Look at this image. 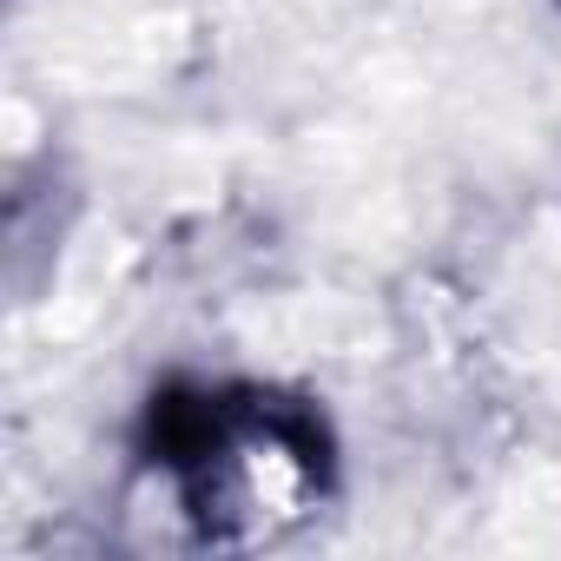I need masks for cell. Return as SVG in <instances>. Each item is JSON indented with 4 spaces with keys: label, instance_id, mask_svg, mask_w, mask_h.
Instances as JSON below:
<instances>
[{
    "label": "cell",
    "instance_id": "1",
    "mask_svg": "<svg viewBox=\"0 0 561 561\" xmlns=\"http://www.w3.org/2000/svg\"><path fill=\"white\" fill-rule=\"evenodd\" d=\"M159 462L179 476L192 508L211 522L231 515H264L271 502L298 495L318 462H311V430H285L264 403L231 410V403H185L165 416Z\"/></svg>",
    "mask_w": 561,
    "mask_h": 561
}]
</instances>
